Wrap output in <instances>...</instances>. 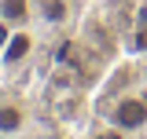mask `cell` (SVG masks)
<instances>
[{"label":"cell","instance_id":"5","mask_svg":"<svg viewBox=\"0 0 147 139\" xmlns=\"http://www.w3.org/2000/svg\"><path fill=\"white\" fill-rule=\"evenodd\" d=\"M40 18H44L48 26L66 22V4H63V0H40Z\"/></svg>","mask_w":147,"mask_h":139},{"label":"cell","instance_id":"3","mask_svg":"<svg viewBox=\"0 0 147 139\" xmlns=\"http://www.w3.org/2000/svg\"><path fill=\"white\" fill-rule=\"evenodd\" d=\"M26 128V110L18 103H0V136H18Z\"/></svg>","mask_w":147,"mask_h":139},{"label":"cell","instance_id":"1","mask_svg":"<svg viewBox=\"0 0 147 139\" xmlns=\"http://www.w3.org/2000/svg\"><path fill=\"white\" fill-rule=\"evenodd\" d=\"M107 124H118L125 132H144L147 128V99L144 95H118L110 106H103Z\"/></svg>","mask_w":147,"mask_h":139},{"label":"cell","instance_id":"6","mask_svg":"<svg viewBox=\"0 0 147 139\" xmlns=\"http://www.w3.org/2000/svg\"><path fill=\"white\" fill-rule=\"evenodd\" d=\"M132 132H125V128H118V124H103V132H99V139H129Z\"/></svg>","mask_w":147,"mask_h":139},{"label":"cell","instance_id":"2","mask_svg":"<svg viewBox=\"0 0 147 139\" xmlns=\"http://www.w3.org/2000/svg\"><path fill=\"white\" fill-rule=\"evenodd\" d=\"M33 33L26 29V26H18V29H11V37H7V44L0 48V62H4V70H15L22 66L30 55H33Z\"/></svg>","mask_w":147,"mask_h":139},{"label":"cell","instance_id":"4","mask_svg":"<svg viewBox=\"0 0 147 139\" xmlns=\"http://www.w3.org/2000/svg\"><path fill=\"white\" fill-rule=\"evenodd\" d=\"M30 11H33V0H0V18L15 29L30 22Z\"/></svg>","mask_w":147,"mask_h":139}]
</instances>
